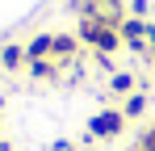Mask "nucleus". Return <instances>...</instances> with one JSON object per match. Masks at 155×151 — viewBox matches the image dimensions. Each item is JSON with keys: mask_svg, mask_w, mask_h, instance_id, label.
Returning <instances> with one entry per match:
<instances>
[{"mask_svg": "<svg viewBox=\"0 0 155 151\" xmlns=\"http://www.w3.org/2000/svg\"><path fill=\"white\" fill-rule=\"evenodd\" d=\"M117 126H122L117 113H101V118L92 122V130H97V134H117Z\"/></svg>", "mask_w": 155, "mask_h": 151, "instance_id": "nucleus-1", "label": "nucleus"}, {"mask_svg": "<svg viewBox=\"0 0 155 151\" xmlns=\"http://www.w3.org/2000/svg\"><path fill=\"white\" fill-rule=\"evenodd\" d=\"M51 46H54L51 38H38V42H34V46H29V55H34V59H38V55H42V50H51Z\"/></svg>", "mask_w": 155, "mask_h": 151, "instance_id": "nucleus-2", "label": "nucleus"}, {"mask_svg": "<svg viewBox=\"0 0 155 151\" xmlns=\"http://www.w3.org/2000/svg\"><path fill=\"white\" fill-rule=\"evenodd\" d=\"M147 151H155V134H151V139H147Z\"/></svg>", "mask_w": 155, "mask_h": 151, "instance_id": "nucleus-3", "label": "nucleus"}, {"mask_svg": "<svg viewBox=\"0 0 155 151\" xmlns=\"http://www.w3.org/2000/svg\"><path fill=\"white\" fill-rule=\"evenodd\" d=\"M0 151H4V147H0Z\"/></svg>", "mask_w": 155, "mask_h": 151, "instance_id": "nucleus-4", "label": "nucleus"}]
</instances>
